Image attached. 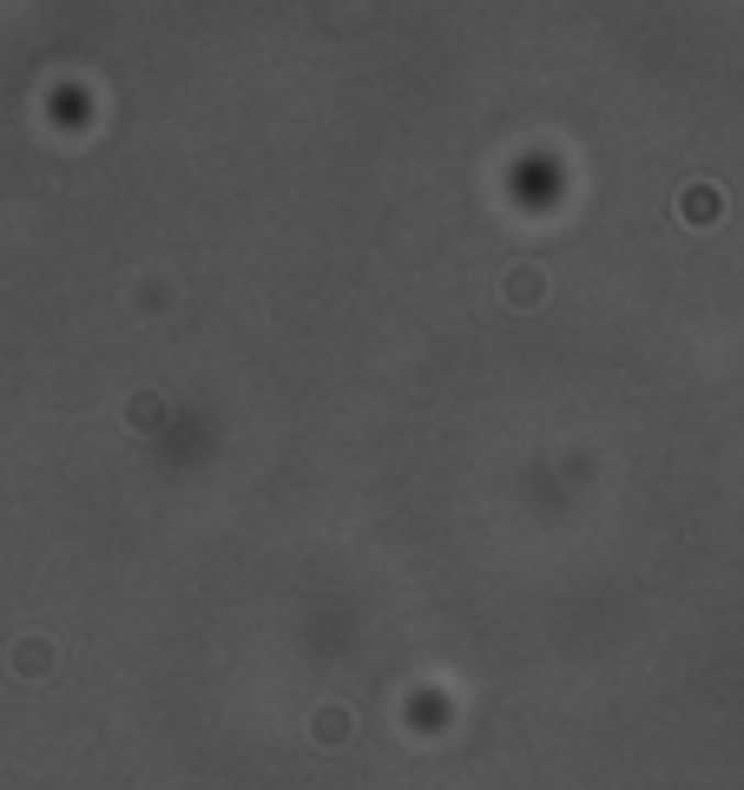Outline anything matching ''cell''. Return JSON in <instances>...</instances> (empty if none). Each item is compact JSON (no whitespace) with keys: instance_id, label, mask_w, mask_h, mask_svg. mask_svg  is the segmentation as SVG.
<instances>
[{"instance_id":"cell-1","label":"cell","mask_w":744,"mask_h":790,"mask_svg":"<svg viewBox=\"0 0 744 790\" xmlns=\"http://www.w3.org/2000/svg\"><path fill=\"white\" fill-rule=\"evenodd\" d=\"M508 283H514V290H508V297H514V303H534V277H528V270H514V277H508Z\"/></svg>"}]
</instances>
